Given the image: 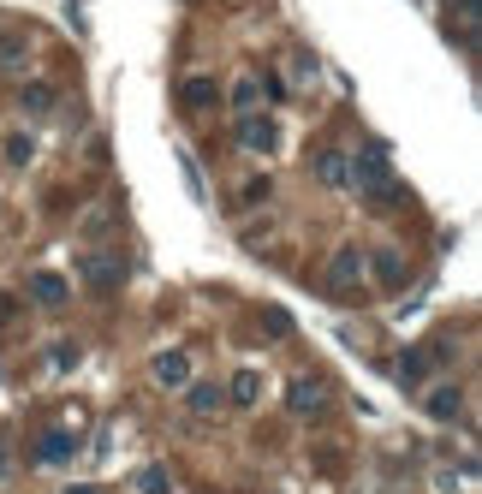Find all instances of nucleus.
Listing matches in <instances>:
<instances>
[{
	"instance_id": "12",
	"label": "nucleus",
	"mask_w": 482,
	"mask_h": 494,
	"mask_svg": "<svg viewBox=\"0 0 482 494\" xmlns=\"http://www.w3.org/2000/svg\"><path fill=\"white\" fill-rule=\"evenodd\" d=\"M184 405H191V417H214V411L227 405V387H214V382H191V387H184Z\"/></svg>"
},
{
	"instance_id": "4",
	"label": "nucleus",
	"mask_w": 482,
	"mask_h": 494,
	"mask_svg": "<svg viewBox=\"0 0 482 494\" xmlns=\"http://www.w3.org/2000/svg\"><path fill=\"white\" fill-rule=\"evenodd\" d=\"M84 280H90V292H119L126 286V262H119L114 251H84Z\"/></svg>"
},
{
	"instance_id": "5",
	"label": "nucleus",
	"mask_w": 482,
	"mask_h": 494,
	"mask_svg": "<svg viewBox=\"0 0 482 494\" xmlns=\"http://www.w3.org/2000/svg\"><path fill=\"white\" fill-rule=\"evenodd\" d=\"M24 298H30V304H43V310H60V304L71 298V286H66V274L36 269V274H24Z\"/></svg>"
},
{
	"instance_id": "6",
	"label": "nucleus",
	"mask_w": 482,
	"mask_h": 494,
	"mask_svg": "<svg viewBox=\"0 0 482 494\" xmlns=\"http://www.w3.org/2000/svg\"><path fill=\"white\" fill-rule=\"evenodd\" d=\"M149 375H156V387H167V394H184V387H191V357L184 352H156Z\"/></svg>"
},
{
	"instance_id": "3",
	"label": "nucleus",
	"mask_w": 482,
	"mask_h": 494,
	"mask_svg": "<svg viewBox=\"0 0 482 494\" xmlns=\"http://www.w3.org/2000/svg\"><path fill=\"white\" fill-rule=\"evenodd\" d=\"M357 286H364V251H352V244H345V251L334 256V262H327L322 292H327V298H340V304H352V298H357Z\"/></svg>"
},
{
	"instance_id": "1",
	"label": "nucleus",
	"mask_w": 482,
	"mask_h": 494,
	"mask_svg": "<svg viewBox=\"0 0 482 494\" xmlns=\"http://www.w3.org/2000/svg\"><path fill=\"white\" fill-rule=\"evenodd\" d=\"M352 185H364L375 203H399V185H393V167H387V143L369 138L352 161Z\"/></svg>"
},
{
	"instance_id": "20",
	"label": "nucleus",
	"mask_w": 482,
	"mask_h": 494,
	"mask_svg": "<svg viewBox=\"0 0 482 494\" xmlns=\"http://www.w3.org/2000/svg\"><path fill=\"white\" fill-rule=\"evenodd\" d=\"M262 328H269V339H286V334H292V316H286V310H262Z\"/></svg>"
},
{
	"instance_id": "11",
	"label": "nucleus",
	"mask_w": 482,
	"mask_h": 494,
	"mask_svg": "<svg viewBox=\"0 0 482 494\" xmlns=\"http://www.w3.org/2000/svg\"><path fill=\"white\" fill-rule=\"evenodd\" d=\"M364 269H375V280H382L387 292H399V286H405V256H399V251H375V256H364Z\"/></svg>"
},
{
	"instance_id": "14",
	"label": "nucleus",
	"mask_w": 482,
	"mask_h": 494,
	"mask_svg": "<svg viewBox=\"0 0 482 494\" xmlns=\"http://www.w3.org/2000/svg\"><path fill=\"white\" fill-rule=\"evenodd\" d=\"M256 399H262V375H256V369H239V375H232V387H227V405L250 411Z\"/></svg>"
},
{
	"instance_id": "2",
	"label": "nucleus",
	"mask_w": 482,
	"mask_h": 494,
	"mask_svg": "<svg viewBox=\"0 0 482 494\" xmlns=\"http://www.w3.org/2000/svg\"><path fill=\"white\" fill-rule=\"evenodd\" d=\"M327 405H334V382L327 375H298L286 387V411L292 417H327Z\"/></svg>"
},
{
	"instance_id": "23",
	"label": "nucleus",
	"mask_w": 482,
	"mask_h": 494,
	"mask_svg": "<svg viewBox=\"0 0 482 494\" xmlns=\"http://www.w3.org/2000/svg\"><path fill=\"white\" fill-rule=\"evenodd\" d=\"M239 203H269V179H250V185L239 191Z\"/></svg>"
},
{
	"instance_id": "24",
	"label": "nucleus",
	"mask_w": 482,
	"mask_h": 494,
	"mask_svg": "<svg viewBox=\"0 0 482 494\" xmlns=\"http://www.w3.org/2000/svg\"><path fill=\"white\" fill-rule=\"evenodd\" d=\"M66 494H108V489H96V482H71Z\"/></svg>"
},
{
	"instance_id": "22",
	"label": "nucleus",
	"mask_w": 482,
	"mask_h": 494,
	"mask_svg": "<svg viewBox=\"0 0 482 494\" xmlns=\"http://www.w3.org/2000/svg\"><path fill=\"white\" fill-rule=\"evenodd\" d=\"M48 364H54V369H71V364H78V346H71V339H60L54 352H48Z\"/></svg>"
},
{
	"instance_id": "13",
	"label": "nucleus",
	"mask_w": 482,
	"mask_h": 494,
	"mask_svg": "<svg viewBox=\"0 0 482 494\" xmlns=\"http://www.w3.org/2000/svg\"><path fill=\"white\" fill-rule=\"evenodd\" d=\"M179 101H184V108H191V113H209L214 101H221V84H214V78H203V71H197V78H184Z\"/></svg>"
},
{
	"instance_id": "17",
	"label": "nucleus",
	"mask_w": 482,
	"mask_h": 494,
	"mask_svg": "<svg viewBox=\"0 0 482 494\" xmlns=\"http://www.w3.org/2000/svg\"><path fill=\"white\" fill-rule=\"evenodd\" d=\"M18 101H24L30 113H48V108L60 101V90H54V84H24V90H18Z\"/></svg>"
},
{
	"instance_id": "15",
	"label": "nucleus",
	"mask_w": 482,
	"mask_h": 494,
	"mask_svg": "<svg viewBox=\"0 0 482 494\" xmlns=\"http://www.w3.org/2000/svg\"><path fill=\"white\" fill-rule=\"evenodd\" d=\"M423 375H429V352H423V346H417V352H405L393 364V382L399 387H423Z\"/></svg>"
},
{
	"instance_id": "7",
	"label": "nucleus",
	"mask_w": 482,
	"mask_h": 494,
	"mask_svg": "<svg viewBox=\"0 0 482 494\" xmlns=\"http://www.w3.org/2000/svg\"><path fill=\"white\" fill-rule=\"evenodd\" d=\"M239 143L250 149V156H269L274 143H280V126H274L269 113H262V119H256V113H244V119H239Z\"/></svg>"
},
{
	"instance_id": "19",
	"label": "nucleus",
	"mask_w": 482,
	"mask_h": 494,
	"mask_svg": "<svg viewBox=\"0 0 482 494\" xmlns=\"http://www.w3.org/2000/svg\"><path fill=\"white\" fill-rule=\"evenodd\" d=\"M256 96H262V78H239V84H232V108L239 113H250Z\"/></svg>"
},
{
	"instance_id": "18",
	"label": "nucleus",
	"mask_w": 482,
	"mask_h": 494,
	"mask_svg": "<svg viewBox=\"0 0 482 494\" xmlns=\"http://www.w3.org/2000/svg\"><path fill=\"white\" fill-rule=\"evenodd\" d=\"M137 494H173L167 465H143V470H137Z\"/></svg>"
},
{
	"instance_id": "8",
	"label": "nucleus",
	"mask_w": 482,
	"mask_h": 494,
	"mask_svg": "<svg viewBox=\"0 0 482 494\" xmlns=\"http://www.w3.org/2000/svg\"><path fill=\"white\" fill-rule=\"evenodd\" d=\"M423 411L435 417V423H453L458 411H465V394H458V382H440V387H429V394H423Z\"/></svg>"
},
{
	"instance_id": "10",
	"label": "nucleus",
	"mask_w": 482,
	"mask_h": 494,
	"mask_svg": "<svg viewBox=\"0 0 482 494\" xmlns=\"http://www.w3.org/2000/svg\"><path fill=\"white\" fill-rule=\"evenodd\" d=\"M71 452H78V429H48L36 441V465H66Z\"/></svg>"
},
{
	"instance_id": "16",
	"label": "nucleus",
	"mask_w": 482,
	"mask_h": 494,
	"mask_svg": "<svg viewBox=\"0 0 482 494\" xmlns=\"http://www.w3.org/2000/svg\"><path fill=\"white\" fill-rule=\"evenodd\" d=\"M30 60V36L24 30H0V66H24Z\"/></svg>"
},
{
	"instance_id": "21",
	"label": "nucleus",
	"mask_w": 482,
	"mask_h": 494,
	"mask_svg": "<svg viewBox=\"0 0 482 494\" xmlns=\"http://www.w3.org/2000/svg\"><path fill=\"white\" fill-rule=\"evenodd\" d=\"M30 156H36V138H24V131L6 138V161H30Z\"/></svg>"
},
{
	"instance_id": "9",
	"label": "nucleus",
	"mask_w": 482,
	"mask_h": 494,
	"mask_svg": "<svg viewBox=\"0 0 482 494\" xmlns=\"http://www.w3.org/2000/svg\"><path fill=\"white\" fill-rule=\"evenodd\" d=\"M316 179H322L327 191H345V185H352V156H340V149H316Z\"/></svg>"
}]
</instances>
